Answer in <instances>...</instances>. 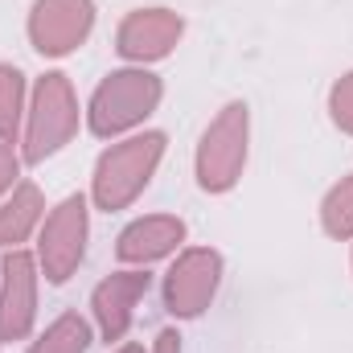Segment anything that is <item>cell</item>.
I'll return each instance as SVG.
<instances>
[{
	"mask_svg": "<svg viewBox=\"0 0 353 353\" xmlns=\"http://www.w3.org/2000/svg\"><path fill=\"white\" fill-rule=\"evenodd\" d=\"M115 353H144V350H140V345H119Z\"/></svg>",
	"mask_w": 353,
	"mask_h": 353,
	"instance_id": "d6986e66",
	"label": "cell"
},
{
	"mask_svg": "<svg viewBox=\"0 0 353 353\" xmlns=\"http://www.w3.org/2000/svg\"><path fill=\"white\" fill-rule=\"evenodd\" d=\"M90 21H94L90 0H37L29 33L41 54H70L90 33Z\"/></svg>",
	"mask_w": 353,
	"mask_h": 353,
	"instance_id": "ba28073f",
	"label": "cell"
},
{
	"mask_svg": "<svg viewBox=\"0 0 353 353\" xmlns=\"http://www.w3.org/2000/svg\"><path fill=\"white\" fill-rule=\"evenodd\" d=\"M90 350V325L79 312H62L33 345L29 353H87Z\"/></svg>",
	"mask_w": 353,
	"mask_h": 353,
	"instance_id": "4fadbf2b",
	"label": "cell"
},
{
	"mask_svg": "<svg viewBox=\"0 0 353 353\" xmlns=\"http://www.w3.org/2000/svg\"><path fill=\"white\" fill-rule=\"evenodd\" d=\"M37 218H41V193H37V185L25 181V185H17L12 197L0 205V247L25 243L29 230L37 226Z\"/></svg>",
	"mask_w": 353,
	"mask_h": 353,
	"instance_id": "7c38bea8",
	"label": "cell"
},
{
	"mask_svg": "<svg viewBox=\"0 0 353 353\" xmlns=\"http://www.w3.org/2000/svg\"><path fill=\"white\" fill-rule=\"evenodd\" d=\"M218 279H222V259L218 251H185L176 267L165 279V304L176 316H197L214 292H218Z\"/></svg>",
	"mask_w": 353,
	"mask_h": 353,
	"instance_id": "52a82bcc",
	"label": "cell"
},
{
	"mask_svg": "<svg viewBox=\"0 0 353 353\" xmlns=\"http://www.w3.org/2000/svg\"><path fill=\"white\" fill-rule=\"evenodd\" d=\"M333 119L341 132H353V74H345L333 87Z\"/></svg>",
	"mask_w": 353,
	"mask_h": 353,
	"instance_id": "2e32d148",
	"label": "cell"
},
{
	"mask_svg": "<svg viewBox=\"0 0 353 353\" xmlns=\"http://www.w3.org/2000/svg\"><path fill=\"white\" fill-rule=\"evenodd\" d=\"M161 157H165V136L161 132H144V136H132V140L107 148L94 165V201L103 210L128 205L148 185V176L157 173Z\"/></svg>",
	"mask_w": 353,
	"mask_h": 353,
	"instance_id": "6da1fadb",
	"label": "cell"
},
{
	"mask_svg": "<svg viewBox=\"0 0 353 353\" xmlns=\"http://www.w3.org/2000/svg\"><path fill=\"white\" fill-rule=\"evenodd\" d=\"M87 251V197H66L41 226V267L54 283H66Z\"/></svg>",
	"mask_w": 353,
	"mask_h": 353,
	"instance_id": "5b68a950",
	"label": "cell"
},
{
	"mask_svg": "<svg viewBox=\"0 0 353 353\" xmlns=\"http://www.w3.org/2000/svg\"><path fill=\"white\" fill-rule=\"evenodd\" d=\"M181 239H185V222L157 214V218L132 222V226L119 234V247H115V251H119L123 263H152V259L169 255L173 247H181Z\"/></svg>",
	"mask_w": 353,
	"mask_h": 353,
	"instance_id": "8fae6325",
	"label": "cell"
},
{
	"mask_svg": "<svg viewBox=\"0 0 353 353\" xmlns=\"http://www.w3.org/2000/svg\"><path fill=\"white\" fill-rule=\"evenodd\" d=\"M25 107V74L17 66H0V140H12Z\"/></svg>",
	"mask_w": 353,
	"mask_h": 353,
	"instance_id": "5bb4252c",
	"label": "cell"
},
{
	"mask_svg": "<svg viewBox=\"0 0 353 353\" xmlns=\"http://www.w3.org/2000/svg\"><path fill=\"white\" fill-rule=\"evenodd\" d=\"M161 103V79L148 70H115L103 79V87L90 99V132L111 136L132 123H140Z\"/></svg>",
	"mask_w": 353,
	"mask_h": 353,
	"instance_id": "7a4b0ae2",
	"label": "cell"
},
{
	"mask_svg": "<svg viewBox=\"0 0 353 353\" xmlns=\"http://www.w3.org/2000/svg\"><path fill=\"white\" fill-rule=\"evenodd\" d=\"M148 283H152L148 271H115V275H107L94 288L90 304H94V321H99V329H103L107 341H123V333L132 329L136 304L148 292Z\"/></svg>",
	"mask_w": 353,
	"mask_h": 353,
	"instance_id": "9c48e42d",
	"label": "cell"
},
{
	"mask_svg": "<svg viewBox=\"0 0 353 353\" xmlns=\"http://www.w3.org/2000/svg\"><path fill=\"white\" fill-rule=\"evenodd\" d=\"M79 128V103L66 74H46L33 90V111H29V132H25V161H41L58 152Z\"/></svg>",
	"mask_w": 353,
	"mask_h": 353,
	"instance_id": "3957f363",
	"label": "cell"
},
{
	"mask_svg": "<svg viewBox=\"0 0 353 353\" xmlns=\"http://www.w3.org/2000/svg\"><path fill=\"white\" fill-rule=\"evenodd\" d=\"M176 37H181V17H173L169 8H140L119 25V54L152 62L173 50Z\"/></svg>",
	"mask_w": 353,
	"mask_h": 353,
	"instance_id": "30bf717a",
	"label": "cell"
},
{
	"mask_svg": "<svg viewBox=\"0 0 353 353\" xmlns=\"http://www.w3.org/2000/svg\"><path fill=\"white\" fill-rule=\"evenodd\" d=\"M152 353H181V337H176L173 329H165V333L157 337V350Z\"/></svg>",
	"mask_w": 353,
	"mask_h": 353,
	"instance_id": "ac0fdd59",
	"label": "cell"
},
{
	"mask_svg": "<svg viewBox=\"0 0 353 353\" xmlns=\"http://www.w3.org/2000/svg\"><path fill=\"white\" fill-rule=\"evenodd\" d=\"M325 230L333 239H350L353 234V173L325 197Z\"/></svg>",
	"mask_w": 353,
	"mask_h": 353,
	"instance_id": "9a60e30c",
	"label": "cell"
},
{
	"mask_svg": "<svg viewBox=\"0 0 353 353\" xmlns=\"http://www.w3.org/2000/svg\"><path fill=\"white\" fill-rule=\"evenodd\" d=\"M243 161H247V107L243 103H230L214 123L210 132L201 136V148H197V176L205 189L222 193L230 189L239 173H243Z\"/></svg>",
	"mask_w": 353,
	"mask_h": 353,
	"instance_id": "277c9868",
	"label": "cell"
},
{
	"mask_svg": "<svg viewBox=\"0 0 353 353\" xmlns=\"http://www.w3.org/2000/svg\"><path fill=\"white\" fill-rule=\"evenodd\" d=\"M37 316V267L25 251L4 255V283H0V341H21Z\"/></svg>",
	"mask_w": 353,
	"mask_h": 353,
	"instance_id": "8992f818",
	"label": "cell"
},
{
	"mask_svg": "<svg viewBox=\"0 0 353 353\" xmlns=\"http://www.w3.org/2000/svg\"><path fill=\"white\" fill-rule=\"evenodd\" d=\"M17 169H21V161H17L12 144H8V140H0V197L12 189V181H17Z\"/></svg>",
	"mask_w": 353,
	"mask_h": 353,
	"instance_id": "e0dca14e",
	"label": "cell"
}]
</instances>
